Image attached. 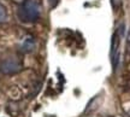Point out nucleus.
Instances as JSON below:
<instances>
[{
  "label": "nucleus",
  "instance_id": "20e7f679",
  "mask_svg": "<svg viewBox=\"0 0 130 117\" xmlns=\"http://www.w3.org/2000/svg\"><path fill=\"white\" fill-rule=\"evenodd\" d=\"M35 46H36V43H35V40H34V39H32V38H25V39H24V41L22 42V46H21V48H22V51H23V52L29 53V52L34 51Z\"/></svg>",
  "mask_w": 130,
  "mask_h": 117
},
{
  "label": "nucleus",
  "instance_id": "423d86ee",
  "mask_svg": "<svg viewBox=\"0 0 130 117\" xmlns=\"http://www.w3.org/2000/svg\"><path fill=\"white\" fill-rule=\"evenodd\" d=\"M128 51L130 52V41H129V43H128Z\"/></svg>",
  "mask_w": 130,
  "mask_h": 117
},
{
  "label": "nucleus",
  "instance_id": "f257e3e1",
  "mask_svg": "<svg viewBox=\"0 0 130 117\" xmlns=\"http://www.w3.org/2000/svg\"><path fill=\"white\" fill-rule=\"evenodd\" d=\"M18 16L23 22H35L41 16V4L39 0H25L19 7Z\"/></svg>",
  "mask_w": 130,
  "mask_h": 117
},
{
  "label": "nucleus",
  "instance_id": "39448f33",
  "mask_svg": "<svg viewBox=\"0 0 130 117\" xmlns=\"http://www.w3.org/2000/svg\"><path fill=\"white\" fill-rule=\"evenodd\" d=\"M7 19V12H6V9H5L4 5L0 4V23H4Z\"/></svg>",
  "mask_w": 130,
  "mask_h": 117
},
{
  "label": "nucleus",
  "instance_id": "0eeeda50",
  "mask_svg": "<svg viewBox=\"0 0 130 117\" xmlns=\"http://www.w3.org/2000/svg\"><path fill=\"white\" fill-rule=\"evenodd\" d=\"M128 39H129V41H130V32H129V34H128Z\"/></svg>",
  "mask_w": 130,
  "mask_h": 117
},
{
  "label": "nucleus",
  "instance_id": "7ed1b4c3",
  "mask_svg": "<svg viewBox=\"0 0 130 117\" xmlns=\"http://www.w3.org/2000/svg\"><path fill=\"white\" fill-rule=\"evenodd\" d=\"M124 33V25L122 24L119 28L117 29V32L113 35V39H112V64H113V68L116 69L117 65H118V59H119V42H121V36Z\"/></svg>",
  "mask_w": 130,
  "mask_h": 117
},
{
  "label": "nucleus",
  "instance_id": "f03ea898",
  "mask_svg": "<svg viewBox=\"0 0 130 117\" xmlns=\"http://www.w3.org/2000/svg\"><path fill=\"white\" fill-rule=\"evenodd\" d=\"M21 70H22V63L17 58H7L0 64V71L5 75L17 74Z\"/></svg>",
  "mask_w": 130,
  "mask_h": 117
}]
</instances>
